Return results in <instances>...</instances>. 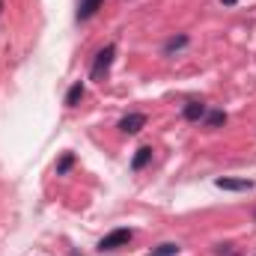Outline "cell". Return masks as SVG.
Returning a JSON list of instances; mask_svg holds the SVG:
<instances>
[{
	"mask_svg": "<svg viewBox=\"0 0 256 256\" xmlns=\"http://www.w3.org/2000/svg\"><path fill=\"white\" fill-rule=\"evenodd\" d=\"M179 250H182V248H179L176 242H164V244H158V248L152 250V256H176Z\"/></svg>",
	"mask_w": 256,
	"mask_h": 256,
	"instance_id": "cell-11",
	"label": "cell"
},
{
	"mask_svg": "<svg viewBox=\"0 0 256 256\" xmlns=\"http://www.w3.org/2000/svg\"><path fill=\"white\" fill-rule=\"evenodd\" d=\"M3 6H6V3H3V0H0V15H3Z\"/></svg>",
	"mask_w": 256,
	"mask_h": 256,
	"instance_id": "cell-14",
	"label": "cell"
},
{
	"mask_svg": "<svg viewBox=\"0 0 256 256\" xmlns=\"http://www.w3.org/2000/svg\"><path fill=\"white\" fill-rule=\"evenodd\" d=\"M188 45H191V36H188V33H176V36H170V39L164 42L161 54H164V57H173L176 51H182V48H188Z\"/></svg>",
	"mask_w": 256,
	"mask_h": 256,
	"instance_id": "cell-4",
	"label": "cell"
},
{
	"mask_svg": "<svg viewBox=\"0 0 256 256\" xmlns=\"http://www.w3.org/2000/svg\"><path fill=\"white\" fill-rule=\"evenodd\" d=\"M84 92H86V90H84V84H80V80H74V84L68 86V92H66V108H78V104H80V98H84Z\"/></svg>",
	"mask_w": 256,
	"mask_h": 256,
	"instance_id": "cell-9",
	"label": "cell"
},
{
	"mask_svg": "<svg viewBox=\"0 0 256 256\" xmlns=\"http://www.w3.org/2000/svg\"><path fill=\"white\" fill-rule=\"evenodd\" d=\"M220 3H224V6H236L238 0H220Z\"/></svg>",
	"mask_w": 256,
	"mask_h": 256,
	"instance_id": "cell-13",
	"label": "cell"
},
{
	"mask_svg": "<svg viewBox=\"0 0 256 256\" xmlns=\"http://www.w3.org/2000/svg\"><path fill=\"white\" fill-rule=\"evenodd\" d=\"M114 57H116V45H104V48L96 54V60H92L90 78H92V80H104L108 72H110V66H114Z\"/></svg>",
	"mask_w": 256,
	"mask_h": 256,
	"instance_id": "cell-1",
	"label": "cell"
},
{
	"mask_svg": "<svg viewBox=\"0 0 256 256\" xmlns=\"http://www.w3.org/2000/svg\"><path fill=\"white\" fill-rule=\"evenodd\" d=\"M72 167H74V152H66L63 158L57 161V176H66Z\"/></svg>",
	"mask_w": 256,
	"mask_h": 256,
	"instance_id": "cell-12",
	"label": "cell"
},
{
	"mask_svg": "<svg viewBox=\"0 0 256 256\" xmlns=\"http://www.w3.org/2000/svg\"><path fill=\"white\" fill-rule=\"evenodd\" d=\"M202 126L212 128V131H214V128H224V126H226V114L214 108V110H208V114L202 116Z\"/></svg>",
	"mask_w": 256,
	"mask_h": 256,
	"instance_id": "cell-10",
	"label": "cell"
},
{
	"mask_svg": "<svg viewBox=\"0 0 256 256\" xmlns=\"http://www.w3.org/2000/svg\"><path fill=\"white\" fill-rule=\"evenodd\" d=\"M98 6H102V0H80L78 3V21H90L98 12Z\"/></svg>",
	"mask_w": 256,
	"mask_h": 256,
	"instance_id": "cell-8",
	"label": "cell"
},
{
	"mask_svg": "<svg viewBox=\"0 0 256 256\" xmlns=\"http://www.w3.org/2000/svg\"><path fill=\"white\" fill-rule=\"evenodd\" d=\"M214 185H218L220 191H250V188H254L250 179H226V176L214 179Z\"/></svg>",
	"mask_w": 256,
	"mask_h": 256,
	"instance_id": "cell-5",
	"label": "cell"
},
{
	"mask_svg": "<svg viewBox=\"0 0 256 256\" xmlns=\"http://www.w3.org/2000/svg\"><path fill=\"white\" fill-rule=\"evenodd\" d=\"M206 114H208V108H206L202 102H188V104L182 108V120H188V122H202Z\"/></svg>",
	"mask_w": 256,
	"mask_h": 256,
	"instance_id": "cell-6",
	"label": "cell"
},
{
	"mask_svg": "<svg viewBox=\"0 0 256 256\" xmlns=\"http://www.w3.org/2000/svg\"><path fill=\"white\" fill-rule=\"evenodd\" d=\"M254 224H256V212H254Z\"/></svg>",
	"mask_w": 256,
	"mask_h": 256,
	"instance_id": "cell-15",
	"label": "cell"
},
{
	"mask_svg": "<svg viewBox=\"0 0 256 256\" xmlns=\"http://www.w3.org/2000/svg\"><path fill=\"white\" fill-rule=\"evenodd\" d=\"M116 128H120L122 134H137V131L146 128V114H137V110H134V114H126Z\"/></svg>",
	"mask_w": 256,
	"mask_h": 256,
	"instance_id": "cell-3",
	"label": "cell"
},
{
	"mask_svg": "<svg viewBox=\"0 0 256 256\" xmlns=\"http://www.w3.org/2000/svg\"><path fill=\"white\" fill-rule=\"evenodd\" d=\"M149 161H152V146H140V149L134 152V158H131V170L140 173V170L149 167Z\"/></svg>",
	"mask_w": 256,
	"mask_h": 256,
	"instance_id": "cell-7",
	"label": "cell"
},
{
	"mask_svg": "<svg viewBox=\"0 0 256 256\" xmlns=\"http://www.w3.org/2000/svg\"><path fill=\"white\" fill-rule=\"evenodd\" d=\"M131 238H134V232H131L128 226H120V230L108 232V236L98 242V250H120V248H126Z\"/></svg>",
	"mask_w": 256,
	"mask_h": 256,
	"instance_id": "cell-2",
	"label": "cell"
}]
</instances>
